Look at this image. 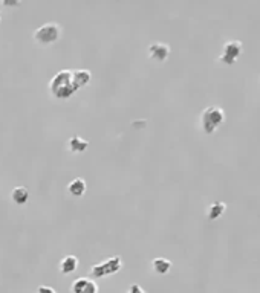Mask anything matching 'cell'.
I'll use <instances>...</instances> for the list:
<instances>
[{
	"label": "cell",
	"instance_id": "obj_1",
	"mask_svg": "<svg viewBox=\"0 0 260 293\" xmlns=\"http://www.w3.org/2000/svg\"><path fill=\"white\" fill-rule=\"evenodd\" d=\"M49 90L51 93L58 98V99H68L69 96H72L78 90V87L73 81V75H72V70L69 69H63L57 72L52 80L49 81Z\"/></svg>",
	"mask_w": 260,
	"mask_h": 293
},
{
	"label": "cell",
	"instance_id": "obj_2",
	"mask_svg": "<svg viewBox=\"0 0 260 293\" xmlns=\"http://www.w3.org/2000/svg\"><path fill=\"white\" fill-rule=\"evenodd\" d=\"M224 121H225V112L219 106H210L204 109L201 114V125L207 135L214 133Z\"/></svg>",
	"mask_w": 260,
	"mask_h": 293
},
{
	"label": "cell",
	"instance_id": "obj_3",
	"mask_svg": "<svg viewBox=\"0 0 260 293\" xmlns=\"http://www.w3.org/2000/svg\"><path fill=\"white\" fill-rule=\"evenodd\" d=\"M61 34H63L61 24L57 22H49V23L42 24L39 29L34 31V40L42 45H49V43L57 42Z\"/></svg>",
	"mask_w": 260,
	"mask_h": 293
},
{
	"label": "cell",
	"instance_id": "obj_4",
	"mask_svg": "<svg viewBox=\"0 0 260 293\" xmlns=\"http://www.w3.org/2000/svg\"><path fill=\"white\" fill-rule=\"evenodd\" d=\"M121 269H122L121 257L119 255H114V257H109L103 263L94 264L92 269H91V275H92V278H103V276H107V275L118 273Z\"/></svg>",
	"mask_w": 260,
	"mask_h": 293
},
{
	"label": "cell",
	"instance_id": "obj_5",
	"mask_svg": "<svg viewBox=\"0 0 260 293\" xmlns=\"http://www.w3.org/2000/svg\"><path fill=\"white\" fill-rule=\"evenodd\" d=\"M243 52V45L239 40H230L222 47V54L219 55V61L224 63V65H234L237 61V58Z\"/></svg>",
	"mask_w": 260,
	"mask_h": 293
},
{
	"label": "cell",
	"instance_id": "obj_6",
	"mask_svg": "<svg viewBox=\"0 0 260 293\" xmlns=\"http://www.w3.org/2000/svg\"><path fill=\"white\" fill-rule=\"evenodd\" d=\"M71 293H98V284L92 278L80 276L72 283Z\"/></svg>",
	"mask_w": 260,
	"mask_h": 293
},
{
	"label": "cell",
	"instance_id": "obj_7",
	"mask_svg": "<svg viewBox=\"0 0 260 293\" xmlns=\"http://www.w3.org/2000/svg\"><path fill=\"white\" fill-rule=\"evenodd\" d=\"M148 57L155 61H165L170 55V46L163 42H153L148 45Z\"/></svg>",
	"mask_w": 260,
	"mask_h": 293
},
{
	"label": "cell",
	"instance_id": "obj_8",
	"mask_svg": "<svg viewBox=\"0 0 260 293\" xmlns=\"http://www.w3.org/2000/svg\"><path fill=\"white\" fill-rule=\"evenodd\" d=\"M88 147H89V141L83 139L80 135H72L68 141V148L72 153H83L88 150Z\"/></svg>",
	"mask_w": 260,
	"mask_h": 293
},
{
	"label": "cell",
	"instance_id": "obj_9",
	"mask_svg": "<svg viewBox=\"0 0 260 293\" xmlns=\"http://www.w3.org/2000/svg\"><path fill=\"white\" fill-rule=\"evenodd\" d=\"M152 269L158 275H167L171 269V261L164 257H156L152 260Z\"/></svg>",
	"mask_w": 260,
	"mask_h": 293
},
{
	"label": "cell",
	"instance_id": "obj_10",
	"mask_svg": "<svg viewBox=\"0 0 260 293\" xmlns=\"http://www.w3.org/2000/svg\"><path fill=\"white\" fill-rule=\"evenodd\" d=\"M225 211H227V203L213 202L207 209V217H208V220H217L225 214Z\"/></svg>",
	"mask_w": 260,
	"mask_h": 293
},
{
	"label": "cell",
	"instance_id": "obj_11",
	"mask_svg": "<svg viewBox=\"0 0 260 293\" xmlns=\"http://www.w3.org/2000/svg\"><path fill=\"white\" fill-rule=\"evenodd\" d=\"M77 267H78V258L75 255H66L60 261V272L65 273V275L75 272Z\"/></svg>",
	"mask_w": 260,
	"mask_h": 293
},
{
	"label": "cell",
	"instance_id": "obj_12",
	"mask_svg": "<svg viewBox=\"0 0 260 293\" xmlns=\"http://www.w3.org/2000/svg\"><path fill=\"white\" fill-rule=\"evenodd\" d=\"M86 188H88V185H86V180L83 179V177H75V179L71 180L69 185H68L69 194L75 196V197H81L86 193Z\"/></svg>",
	"mask_w": 260,
	"mask_h": 293
},
{
	"label": "cell",
	"instance_id": "obj_13",
	"mask_svg": "<svg viewBox=\"0 0 260 293\" xmlns=\"http://www.w3.org/2000/svg\"><path fill=\"white\" fill-rule=\"evenodd\" d=\"M73 75V81H75L77 87L81 89L84 86H88L92 80V72L89 69H77V70H72Z\"/></svg>",
	"mask_w": 260,
	"mask_h": 293
},
{
	"label": "cell",
	"instance_id": "obj_14",
	"mask_svg": "<svg viewBox=\"0 0 260 293\" xmlns=\"http://www.w3.org/2000/svg\"><path fill=\"white\" fill-rule=\"evenodd\" d=\"M11 200L17 205H24L29 200V189L26 186H16L11 191Z\"/></svg>",
	"mask_w": 260,
	"mask_h": 293
},
{
	"label": "cell",
	"instance_id": "obj_15",
	"mask_svg": "<svg viewBox=\"0 0 260 293\" xmlns=\"http://www.w3.org/2000/svg\"><path fill=\"white\" fill-rule=\"evenodd\" d=\"M127 293H147V292H145L140 284H130Z\"/></svg>",
	"mask_w": 260,
	"mask_h": 293
},
{
	"label": "cell",
	"instance_id": "obj_16",
	"mask_svg": "<svg viewBox=\"0 0 260 293\" xmlns=\"http://www.w3.org/2000/svg\"><path fill=\"white\" fill-rule=\"evenodd\" d=\"M37 293H57V290L54 287H49V286H39Z\"/></svg>",
	"mask_w": 260,
	"mask_h": 293
},
{
	"label": "cell",
	"instance_id": "obj_17",
	"mask_svg": "<svg viewBox=\"0 0 260 293\" xmlns=\"http://www.w3.org/2000/svg\"><path fill=\"white\" fill-rule=\"evenodd\" d=\"M2 3H3V5H8V6H11V5H19L20 2H8V0H3Z\"/></svg>",
	"mask_w": 260,
	"mask_h": 293
},
{
	"label": "cell",
	"instance_id": "obj_18",
	"mask_svg": "<svg viewBox=\"0 0 260 293\" xmlns=\"http://www.w3.org/2000/svg\"><path fill=\"white\" fill-rule=\"evenodd\" d=\"M0 20H2V12H0Z\"/></svg>",
	"mask_w": 260,
	"mask_h": 293
}]
</instances>
